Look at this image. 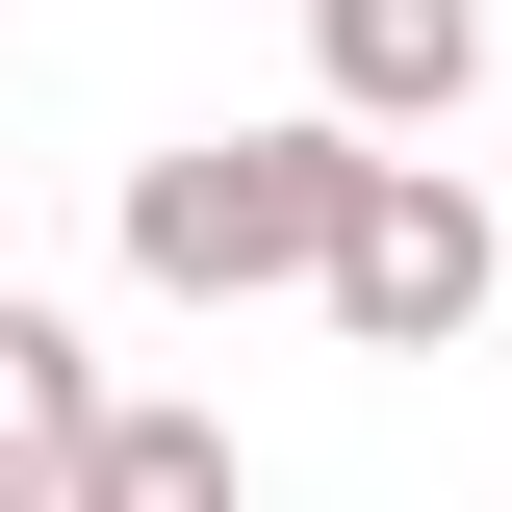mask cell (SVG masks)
<instances>
[{
  "instance_id": "6",
  "label": "cell",
  "mask_w": 512,
  "mask_h": 512,
  "mask_svg": "<svg viewBox=\"0 0 512 512\" xmlns=\"http://www.w3.org/2000/svg\"><path fill=\"white\" fill-rule=\"evenodd\" d=\"M0 512H77V487H52V461H0Z\"/></svg>"
},
{
  "instance_id": "3",
  "label": "cell",
  "mask_w": 512,
  "mask_h": 512,
  "mask_svg": "<svg viewBox=\"0 0 512 512\" xmlns=\"http://www.w3.org/2000/svg\"><path fill=\"white\" fill-rule=\"evenodd\" d=\"M308 103L333 128H461L487 103V0H308Z\"/></svg>"
},
{
  "instance_id": "2",
  "label": "cell",
  "mask_w": 512,
  "mask_h": 512,
  "mask_svg": "<svg viewBox=\"0 0 512 512\" xmlns=\"http://www.w3.org/2000/svg\"><path fill=\"white\" fill-rule=\"evenodd\" d=\"M487 282H512V231H487V180H461V154H384L308 308L359 333V359H461V333H487Z\"/></svg>"
},
{
  "instance_id": "5",
  "label": "cell",
  "mask_w": 512,
  "mask_h": 512,
  "mask_svg": "<svg viewBox=\"0 0 512 512\" xmlns=\"http://www.w3.org/2000/svg\"><path fill=\"white\" fill-rule=\"evenodd\" d=\"M103 410H128V384H103V333L0 282V461H52V487H77V436H103Z\"/></svg>"
},
{
  "instance_id": "1",
  "label": "cell",
  "mask_w": 512,
  "mask_h": 512,
  "mask_svg": "<svg viewBox=\"0 0 512 512\" xmlns=\"http://www.w3.org/2000/svg\"><path fill=\"white\" fill-rule=\"evenodd\" d=\"M359 180H384V128H333V103L180 128V154H128V282H154V308H282V282H333Z\"/></svg>"
},
{
  "instance_id": "4",
  "label": "cell",
  "mask_w": 512,
  "mask_h": 512,
  "mask_svg": "<svg viewBox=\"0 0 512 512\" xmlns=\"http://www.w3.org/2000/svg\"><path fill=\"white\" fill-rule=\"evenodd\" d=\"M77 512H256V461H231V410H154L128 384L103 436H77Z\"/></svg>"
}]
</instances>
